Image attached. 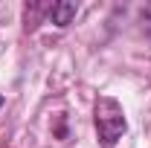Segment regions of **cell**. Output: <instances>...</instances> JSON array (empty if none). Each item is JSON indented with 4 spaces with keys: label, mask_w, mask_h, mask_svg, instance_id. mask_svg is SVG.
Wrapping results in <instances>:
<instances>
[{
    "label": "cell",
    "mask_w": 151,
    "mask_h": 148,
    "mask_svg": "<svg viewBox=\"0 0 151 148\" xmlns=\"http://www.w3.org/2000/svg\"><path fill=\"white\" fill-rule=\"evenodd\" d=\"M76 15H78V3H73V0L52 3V9H50V20H52L55 26H67V23H73Z\"/></svg>",
    "instance_id": "7a4b0ae2"
},
{
    "label": "cell",
    "mask_w": 151,
    "mask_h": 148,
    "mask_svg": "<svg viewBox=\"0 0 151 148\" xmlns=\"http://www.w3.org/2000/svg\"><path fill=\"white\" fill-rule=\"evenodd\" d=\"M0 102H3V99H0Z\"/></svg>",
    "instance_id": "3957f363"
},
{
    "label": "cell",
    "mask_w": 151,
    "mask_h": 148,
    "mask_svg": "<svg viewBox=\"0 0 151 148\" xmlns=\"http://www.w3.org/2000/svg\"><path fill=\"white\" fill-rule=\"evenodd\" d=\"M125 113L119 108V102L111 96H102L96 102V131H99V139L102 145H116V139L125 134Z\"/></svg>",
    "instance_id": "6da1fadb"
}]
</instances>
